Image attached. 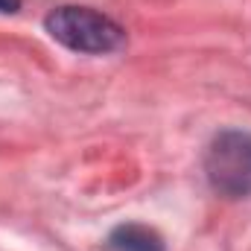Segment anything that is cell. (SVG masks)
Masks as SVG:
<instances>
[{"label":"cell","instance_id":"cell-1","mask_svg":"<svg viewBox=\"0 0 251 251\" xmlns=\"http://www.w3.org/2000/svg\"><path fill=\"white\" fill-rule=\"evenodd\" d=\"M44 26L59 44H64L67 50H76V53L102 56L123 44V29L111 18H105L94 9H85V6L53 9L47 15Z\"/></svg>","mask_w":251,"mask_h":251},{"label":"cell","instance_id":"cell-3","mask_svg":"<svg viewBox=\"0 0 251 251\" xmlns=\"http://www.w3.org/2000/svg\"><path fill=\"white\" fill-rule=\"evenodd\" d=\"M108 249L111 251H164V240H161L158 231L131 222V225H120V228L111 231Z\"/></svg>","mask_w":251,"mask_h":251},{"label":"cell","instance_id":"cell-2","mask_svg":"<svg viewBox=\"0 0 251 251\" xmlns=\"http://www.w3.org/2000/svg\"><path fill=\"white\" fill-rule=\"evenodd\" d=\"M204 173L210 187L225 199L251 196V134L249 131H222L213 137L204 155Z\"/></svg>","mask_w":251,"mask_h":251},{"label":"cell","instance_id":"cell-4","mask_svg":"<svg viewBox=\"0 0 251 251\" xmlns=\"http://www.w3.org/2000/svg\"><path fill=\"white\" fill-rule=\"evenodd\" d=\"M21 0H0V12H18Z\"/></svg>","mask_w":251,"mask_h":251}]
</instances>
